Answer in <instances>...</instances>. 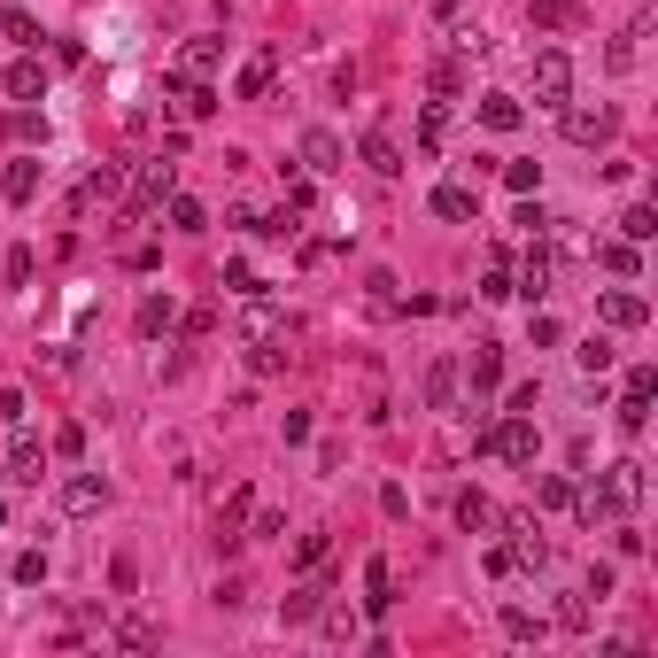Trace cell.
<instances>
[{
    "instance_id": "obj_1",
    "label": "cell",
    "mask_w": 658,
    "mask_h": 658,
    "mask_svg": "<svg viewBox=\"0 0 658 658\" xmlns=\"http://www.w3.org/2000/svg\"><path fill=\"white\" fill-rule=\"evenodd\" d=\"M573 101V55L566 47H542L535 55V109H566Z\"/></svg>"
},
{
    "instance_id": "obj_2",
    "label": "cell",
    "mask_w": 658,
    "mask_h": 658,
    "mask_svg": "<svg viewBox=\"0 0 658 658\" xmlns=\"http://www.w3.org/2000/svg\"><path fill=\"white\" fill-rule=\"evenodd\" d=\"M171 186H179V155H148L140 163V179H132V217H148L171 202Z\"/></svg>"
},
{
    "instance_id": "obj_3",
    "label": "cell",
    "mask_w": 658,
    "mask_h": 658,
    "mask_svg": "<svg viewBox=\"0 0 658 658\" xmlns=\"http://www.w3.org/2000/svg\"><path fill=\"white\" fill-rule=\"evenodd\" d=\"M496 535H504V550H511V566H519V573H542V566H550V542H542L535 519H496Z\"/></svg>"
},
{
    "instance_id": "obj_4",
    "label": "cell",
    "mask_w": 658,
    "mask_h": 658,
    "mask_svg": "<svg viewBox=\"0 0 658 658\" xmlns=\"http://www.w3.org/2000/svg\"><path fill=\"white\" fill-rule=\"evenodd\" d=\"M604 504H612V519H628L635 504H643V465H635V457H620V465H604Z\"/></svg>"
},
{
    "instance_id": "obj_5",
    "label": "cell",
    "mask_w": 658,
    "mask_h": 658,
    "mask_svg": "<svg viewBox=\"0 0 658 658\" xmlns=\"http://www.w3.org/2000/svg\"><path fill=\"white\" fill-rule=\"evenodd\" d=\"M597 318H604V326H612V333H635V326H643V318H651V302L635 295V287H604Z\"/></svg>"
},
{
    "instance_id": "obj_6",
    "label": "cell",
    "mask_w": 658,
    "mask_h": 658,
    "mask_svg": "<svg viewBox=\"0 0 658 658\" xmlns=\"http://www.w3.org/2000/svg\"><path fill=\"white\" fill-rule=\"evenodd\" d=\"M558 117H566V140H573V148H597V140H612V124H620L604 101H597V109H573V101H566Z\"/></svg>"
},
{
    "instance_id": "obj_7",
    "label": "cell",
    "mask_w": 658,
    "mask_h": 658,
    "mask_svg": "<svg viewBox=\"0 0 658 658\" xmlns=\"http://www.w3.org/2000/svg\"><path fill=\"white\" fill-rule=\"evenodd\" d=\"M62 511H70V519H93V511H109V480L70 473V480H62Z\"/></svg>"
},
{
    "instance_id": "obj_8",
    "label": "cell",
    "mask_w": 658,
    "mask_h": 658,
    "mask_svg": "<svg viewBox=\"0 0 658 658\" xmlns=\"http://www.w3.org/2000/svg\"><path fill=\"white\" fill-rule=\"evenodd\" d=\"M8 434H16V449H8V480H31V488H39V473H47L39 434H31V426H8Z\"/></svg>"
},
{
    "instance_id": "obj_9",
    "label": "cell",
    "mask_w": 658,
    "mask_h": 658,
    "mask_svg": "<svg viewBox=\"0 0 658 658\" xmlns=\"http://www.w3.org/2000/svg\"><path fill=\"white\" fill-rule=\"evenodd\" d=\"M465 380H473V403H480V395H496V380H504V349H496V341H473Z\"/></svg>"
},
{
    "instance_id": "obj_10",
    "label": "cell",
    "mask_w": 658,
    "mask_h": 658,
    "mask_svg": "<svg viewBox=\"0 0 658 658\" xmlns=\"http://www.w3.org/2000/svg\"><path fill=\"white\" fill-rule=\"evenodd\" d=\"M302 171H310V179H333V171H341V140H333V132H302Z\"/></svg>"
},
{
    "instance_id": "obj_11",
    "label": "cell",
    "mask_w": 658,
    "mask_h": 658,
    "mask_svg": "<svg viewBox=\"0 0 658 658\" xmlns=\"http://www.w3.org/2000/svg\"><path fill=\"white\" fill-rule=\"evenodd\" d=\"M388 604H395V566H388V558H364V612L380 620Z\"/></svg>"
},
{
    "instance_id": "obj_12",
    "label": "cell",
    "mask_w": 658,
    "mask_h": 658,
    "mask_svg": "<svg viewBox=\"0 0 658 658\" xmlns=\"http://www.w3.org/2000/svg\"><path fill=\"white\" fill-rule=\"evenodd\" d=\"M473 117L488 124V132H519V124H527V109H519L511 93H480V101H473Z\"/></svg>"
},
{
    "instance_id": "obj_13",
    "label": "cell",
    "mask_w": 658,
    "mask_h": 658,
    "mask_svg": "<svg viewBox=\"0 0 658 658\" xmlns=\"http://www.w3.org/2000/svg\"><path fill=\"white\" fill-rule=\"evenodd\" d=\"M364 163H372L380 179H395V171H403V148H395L388 124H372V132H364Z\"/></svg>"
},
{
    "instance_id": "obj_14",
    "label": "cell",
    "mask_w": 658,
    "mask_h": 658,
    "mask_svg": "<svg viewBox=\"0 0 658 658\" xmlns=\"http://www.w3.org/2000/svg\"><path fill=\"white\" fill-rule=\"evenodd\" d=\"M318 604H326V589H318V573H310V581H295V589H287L279 620H287V628H302V620H318Z\"/></svg>"
},
{
    "instance_id": "obj_15",
    "label": "cell",
    "mask_w": 658,
    "mask_h": 658,
    "mask_svg": "<svg viewBox=\"0 0 658 658\" xmlns=\"http://www.w3.org/2000/svg\"><path fill=\"white\" fill-rule=\"evenodd\" d=\"M47 93V70H39V55H16L8 62V101H39Z\"/></svg>"
},
{
    "instance_id": "obj_16",
    "label": "cell",
    "mask_w": 658,
    "mask_h": 658,
    "mask_svg": "<svg viewBox=\"0 0 658 658\" xmlns=\"http://www.w3.org/2000/svg\"><path fill=\"white\" fill-rule=\"evenodd\" d=\"M434 217L465 225V217H480V194H473V186H457V179H449V186H434Z\"/></svg>"
},
{
    "instance_id": "obj_17",
    "label": "cell",
    "mask_w": 658,
    "mask_h": 658,
    "mask_svg": "<svg viewBox=\"0 0 658 658\" xmlns=\"http://www.w3.org/2000/svg\"><path fill=\"white\" fill-rule=\"evenodd\" d=\"M511 295H527V302L550 295V248H542V240L527 248V264H519V287H511Z\"/></svg>"
},
{
    "instance_id": "obj_18",
    "label": "cell",
    "mask_w": 658,
    "mask_h": 658,
    "mask_svg": "<svg viewBox=\"0 0 658 658\" xmlns=\"http://www.w3.org/2000/svg\"><path fill=\"white\" fill-rule=\"evenodd\" d=\"M171 93H179V117H194V124L217 117V93L202 86V78H179V70H171Z\"/></svg>"
},
{
    "instance_id": "obj_19",
    "label": "cell",
    "mask_w": 658,
    "mask_h": 658,
    "mask_svg": "<svg viewBox=\"0 0 658 658\" xmlns=\"http://www.w3.org/2000/svg\"><path fill=\"white\" fill-rule=\"evenodd\" d=\"M271 78H279V55H271V47H264V55H248V70H240V101H264V93H271Z\"/></svg>"
},
{
    "instance_id": "obj_20",
    "label": "cell",
    "mask_w": 658,
    "mask_h": 658,
    "mask_svg": "<svg viewBox=\"0 0 658 658\" xmlns=\"http://www.w3.org/2000/svg\"><path fill=\"white\" fill-rule=\"evenodd\" d=\"M0 194H8L16 210H24L31 194H39V155H16V163H8V179H0Z\"/></svg>"
},
{
    "instance_id": "obj_21",
    "label": "cell",
    "mask_w": 658,
    "mask_h": 658,
    "mask_svg": "<svg viewBox=\"0 0 658 658\" xmlns=\"http://www.w3.org/2000/svg\"><path fill=\"white\" fill-rule=\"evenodd\" d=\"M457 527H465V535H496V504H488L480 488H465V496H457Z\"/></svg>"
},
{
    "instance_id": "obj_22",
    "label": "cell",
    "mask_w": 658,
    "mask_h": 658,
    "mask_svg": "<svg viewBox=\"0 0 658 658\" xmlns=\"http://www.w3.org/2000/svg\"><path fill=\"white\" fill-rule=\"evenodd\" d=\"M117 186H124V171H117V163H101V171H93V179H86V186H78V194H70V210L86 217V210H93V202H109V194H117Z\"/></svg>"
},
{
    "instance_id": "obj_23",
    "label": "cell",
    "mask_w": 658,
    "mask_h": 658,
    "mask_svg": "<svg viewBox=\"0 0 658 658\" xmlns=\"http://www.w3.org/2000/svg\"><path fill=\"white\" fill-rule=\"evenodd\" d=\"M0 132H8L16 148H47V117H31V109H8V117H0Z\"/></svg>"
},
{
    "instance_id": "obj_24",
    "label": "cell",
    "mask_w": 658,
    "mask_h": 658,
    "mask_svg": "<svg viewBox=\"0 0 658 658\" xmlns=\"http://www.w3.org/2000/svg\"><path fill=\"white\" fill-rule=\"evenodd\" d=\"M217 55H225V39H186V55H179V78H210Z\"/></svg>"
},
{
    "instance_id": "obj_25",
    "label": "cell",
    "mask_w": 658,
    "mask_h": 658,
    "mask_svg": "<svg viewBox=\"0 0 658 658\" xmlns=\"http://www.w3.org/2000/svg\"><path fill=\"white\" fill-rule=\"evenodd\" d=\"M597 264L612 271V279H635V271H643V248H635V240H604Z\"/></svg>"
},
{
    "instance_id": "obj_26",
    "label": "cell",
    "mask_w": 658,
    "mask_h": 658,
    "mask_svg": "<svg viewBox=\"0 0 658 658\" xmlns=\"http://www.w3.org/2000/svg\"><path fill=\"white\" fill-rule=\"evenodd\" d=\"M449 395H457V357H434V364H426V403L449 411Z\"/></svg>"
},
{
    "instance_id": "obj_27",
    "label": "cell",
    "mask_w": 658,
    "mask_h": 658,
    "mask_svg": "<svg viewBox=\"0 0 658 658\" xmlns=\"http://www.w3.org/2000/svg\"><path fill=\"white\" fill-rule=\"evenodd\" d=\"M171 318H179V310H171V295H148L132 326H140V341H155V333H171Z\"/></svg>"
},
{
    "instance_id": "obj_28",
    "label": "cell",
    "mask_w": 658,
    "mask_h": 658,
    "mask_svg": "<svg viewBox=\"0 0 658 658\" xmlns=\"http://www.w3.org/2000/svg\"><path fill=\"white\" fill-rule=\"evenodd\" d=\"M573 16H581V0H527V24H542V31L573 24Z\"/></svg>"
},
{
    "instance_id": "obj_29",
    "label": "cell",
    "mask_w": 658,
    "mask_h": 658,
    "mask_svg": "<svg viewBox=\"0 0 658 658\" xmlns=\"http://www.w3.org/2000/svg\"><path fill=\"white\" fill-rule=\"evenodd\" d=\"M0 31H8V39H16V47H39V16H31V8H0Z\"/></svg>"
},
{
    "instance_id": "obj_30",
    "label": "cell",
    "mask_w": 658,
    "mask_h": 658,
    "mask_svg": "<svg viewBox=\"0 0 658 658\" xmlns=\"http://www.w3.org/2000/svg\"><path fill=\"white\" fill-rule=\"evenodd\" d=\"M535 504H542V511H573V480H566V473H542V480H535Z\"/></svg>"
},
{
    "instance_id": "obj_31",
    "label": "cell",
    "mask_w": 658,
    "mask_h": 658,
    "mask_svg": "<svg viewBox=\"0 0 658 658\" xmlns=\"http://www.w3.org/2000/svg\"><path fill=\"white\" fill-rule=\"evenodd\" d=\"M620 240H635V248H643V240H658V210H651V202H635V210L620 217Z\"/></svg>"
},
{
    "instance_id": "obj_32",
    "label": "cell",
    "mask_w": 658,
    "mask_h": 658,
    "mask_svg": "<svg viewBox=\"0 0 658 658\" xmlns=\"http://www.w3.org/2000/svg\"><path fill=\"white\" fill-rule=\"evenodd\" d=\"M589 620H597V612H589V589H573V597H558V628H566V635H581Z\"/></svg>"
},
{
    "instance_id": "obj_33",
    "label": "cell",
    "mask_w": 658,
    "mask_h": 658,
    "mask_svg": "<svg viewBox=\"0 0 658 658\" xmlns=\"http://www.w3.org/2000/svg\"><path fill=\"white\" fill-rule=\"evenodd\" d=\"M248 372H256V380H271V372H287V349H279V341H256V349H248Z\"/></svg>"
},
{
    "instance_id": "obj_34",
    "label": "cell",
    "mask_w": 658,
    "mask_h": 658,
    "mask_svg": "<svg viewBox=\"0 0 658 658\" xmlns=\"http://www.w3.org/2000/svg\"><path fill=\"white\" fill-rule=\"evenodd\" d=\"M248 511H256V496H248V488H233V496H225V511H217V535H225V542H240L233 527L248 519Z\"/></svg>"
},
{
    "instance_id": "obj_35",
    "label": "cell",
    "mask_w": 658,
    "mask_h": 658,
    "mask_svg": "<svg viewBox=\"0 0 658 658\" xmlns=\"http://www.w3.org/2000/svg\"><path fill=\"white\" fill-rule=\"evenodd\" d=\"M171 225H179V233H202V225H210V210H202L194 194H171Z\"/></svg>"
},
{
    "instance_id": "obj_36",
    "label": "cell",
    "mask_w": 658,
    "mask_h": 658,
    "mask_svg": "<svg viewBox=\"0 0 658 658\" xmlns=\"http://www.w3.org/2000/svg\"><path fill=\"white\" fill-rule=\"evenodd\" d=\"M240 326H248V341H264V333H279V310H271L264 295H248V318H240Z\"/></svg>"
},
{
    "instance_id": "obj_37",
    "label": "cell",
    "mask_w": 658,
    "mask_h": 658,
    "mask_svg": "<svg viewBox=\"0 0 658 658\" xmlns=\"http://www.w3.org/2000/svg\"><path fill=\"white\" fill-rule=\"evenodd\" d=\"M16 589H39V581H47V550H16Z\"/></svg>"
},
{
    "instance_id": "obj_38",
    "label": "cell",
    "mask_w": 658,
    "mask_h": 658,
    "mask_svg": "<svg viewBox=\"0 0 658 658\" xmlns=\"http://www.w3.org/2000/svg\"><path fill=\"white\" fill-rule=\"evenodd\" d=\"M504 635H511V643H535V635H542V620L527 612V604H504Z\"/></svg>"
},
{
    "instance_id": "obj_39",
    "label": "cell",
    "mask_w": 658,
    "mask_h": 658,
    "mask_svg": "<svg viewBox=\"0 0 658 658\" xmlns=\"http://www.w3.org/2000/svg\"><path fill=\"white\" fill-rule=\"evenodd\" d=\"M326 558H333V535H302V550H295L302 573H326Z\"/></svg>"
},
{
    "instance_id": "obj_40",
    "label": "cell",
    "mask_w": 658,
    "mask_h": 658,
    "mask_svg": "<svg viewBox=\"0 0 658 658\" xmlns=\"http://www.w3.org/2000/svg\"><path fill=\"white\" fill-rule=\"evenodd\" d=\"M573 357H581V372H612V341H604V333H589Z\"/></svg>"
},
{
    "instance_id": "obj_41",
    "label": "cell",
    "mask_w": 658,
    "mask_h": 658,
    "mask_svg": "<svg viewBox=\"0 0 658 658\" xmlns=\"http://www.w3.org/2000/svg\"><path fill=\"white\" fill-rule=\"evenodd\" d=\"M442 132H449V109H442V101H434V109H426V117H419V148L434 155V148H442Z\"/></svg>"
},
{
    "instance_id": "obj_42",
    "label": "cell",
    "mask_w": 658,
    "mask_h": 658,
    "mask_svg": "<svg viewBox=\"0 0 658 658\" xmlns=\"http://www.w3.org/2000/svg\"><path fill=\"white\" fill-rule=\"evenodd\" d=\"M651 426V403L643 395H620V434H643Z\"/></svg>"
},
{
    "instance_id": "obj_43",
    "label": "cell",
    "mask_w": 658,
    "mask_h": 658,
    "mask_svg": "<svg viewBox=\"0 0 658 658\" xmlns=\"http://www.w3.org/2000/svg\"><path fill=\"white\" fill-rule=\"evenodd\" d=\"M504 186H511V194H535V186H542V163H504Z\"/></svg>"
},
{
    "instance_id": "obj_44",
    "label": "cell",
    "mask_w": 658,
    "mask_h": 658,
    "mask_svg": "<svg viewBox=\"0 0 658 658\" xmlns=\"http://www.w3.org/2000/svg\"><path fill=\"white\" fill-rule=\"evenodd\" d=\"M117 643L124 651H155V628L148 620H117Z\"/></svg>"
},
{
    "instance_id": "obj_45",
    "label": "cell",
    "mask_w": 658,
    "mask_h": 658,
    "mask_svg": "<svg viewBox=\"0 0 658 658\" xmlns=\"http://www.w3.org/2000/svg\"><path fill=\"white\" fill-rule=\"evenodd\" d=\"M318 620H326V635H333V643H349V635H357V620H349L341 604H333V612H326V604H318Z\"/></svg>"
},
{
    "instance_id": "obj_46",
    "label": "cell",
    "mask_w": 658,
    "mask_h": 658,
    "mask_svg": "<svg viewBox=\"0 0 658 658\" xmlns=\"http://www.w3.org/2000/svg\"><path fill=\"white\" fill-rule=\"evenodd\" d=\"M248 519H256V535H248V542H279V535H287V519H279V511H248Z\"/></svg>"
},
{
    "instance_id": "obj_47",
    "label": "cell",
    "mask_w": 658,
    "mask_h": 658,
    "mask_svg": "<svg viewBox=\"0 0 658 658\" xmlns=\"http://www.w3.org/2000/svg\"><path fill=\"white\" fill-rule=\"evenodd\" d=\"M527 341H535V349H558V318H550V310H535V326H527Z\"/></svg>"
},
{
    "instance_id": "obj_48",
    "label": "cell",
    "mask_w": 658,
    "mask_h": 658,
    "mask_svg": "<svg viewBox=\"0 0 658 658\" xmlns=\"http://www.w3.org/2000/svg\"><path fill=\"white\" fill-rule=\"evenodd\" d=\"M0 426H24V388H0Z\"/></svg>"
},
{
    "instance_id": "obj_49",
    "label": "cell",
    "mask_w": 658,
    "mask_h": 658,
    "mask_svg": "<svg viewBox=\"0 0 658 658\" xmlns=\"http://www.w3.org/2000/svg\"><path fill=\"white\" fill-rule=\"evenodd\" d=\"M457 86H465V70H457V55H449V62H434V93H457Z\"/></svg>"
},
{
    "instance_id": "obj_50",
    "label": "cell",
    "mask_w": 658,
    "mask_h": 658,
    "mask_svg": "<svg viewBox=\"0 0 658 658\" xmlns=\"http://www.w3.org/2000/svg\"><path fill=\"white\" fill-rule=\"evenodd\" d=\"M8 287H31V248H8Z\"/></svg>"
},
{
    "instance_id": "obj_51",
    "label": "cell",
    "mask_w": 658,
    "mask_h": 658,
    "mask_svg": "<svg viewBox=\"0 0 658 658\" xmlns=\"http://www.w3.org/2000/svg\"><path fill=\"white\" fill-rule=\"evenodd\" d=\"M109 589H117V597H132V589H140V573H132V558H117V566H109Z\"/></svg>"
},
{
    "instance_id": "obj_52",
    "label": "cell",
    "mask_w": 658,
    "mask_h": 658,
    "mask_svg": "<svg viewBox=\"0 0 658 658\" xmlns=\"http://www.w3.org/2000/svg\"><path fill=\"white\" fill-rule=\"evenodd\" d=\"M511 225H527V233H535V240H542V233H550V210H542V202H527V210L511 217Z\"/></svg>"
},
{
    "instance_id": "obj_53",
    "label": "cell",
    "mask_w": 658,
    "mask_h": 658,
    "mask_svg": "<svg viewBox=\"0 0 658 658\" xmlns=\"http://www.w3.org/2000/svg\"><path fill=\"white\" fill-rule=\"evenodd\" d=\"M628 395H643V403L658 395V372H651V364H635V372H628Z\"/></svg>"
},
{
    "instance_id": "obj_54",
    "label": "cell",
    "mask_w": 658,
    "mask_h": 658,
    "mask_svg": "<svg viewBox=\"0 0 658 658\" xmlns=\"http://www.w3.org/2000/svg\"><path fill=\"white\" fill-rule=\"evenodd\" d=\"M457 8H465V0H434V16H457Z\"/></svg>"
},
{
    "instance_id": "obj_55",
    "label": "cell",
    "mask_w": 658,
    "mask_h": 658,
    "mask_svg": "<svg viewBox=\"0 0 658 658\" xmlns=\"http://www.w3.org/2000/svg\"><path fill=\"white\" fill-rule=\"evenodd\" d=\"M0 480H8V473H0ZM0 519H8V496H0Z\"/></svg>"
}]
</instances>
